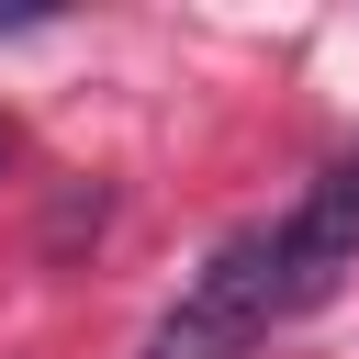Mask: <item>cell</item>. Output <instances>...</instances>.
Wrapping results in <instances>:
<instances>
[{"mask_svg":"<svg viewBox=\"0 0 359 359\" xmlns=\"http://www.w3.org/2000/svg\"><path fill=\"white\" fill-rule=\"evenodd\" d=\"M280 314H292V303H280V247H269V224H247V236H224V247L191 269V292L157 314L146 359H236V348H258Z\"/></svg>","mask_w":359,"mask_h":359,"instance_id":"obj_1","label":"cell"},{"mask_svg":"<svg viewBox=\"0 0 359 359\" xmlns=\"http://www.w3.org/2000/svg\"><path fill=\"white\" fill-rule=\"evenodd\" d=\"M269 247H280V303H292V314L325 303V292L359 269V157H337V168L269 224Z\"/></svg>","mask_w":359,"mask_h":359,"instance_id":"obj_2","label":"cell"},{"mask_svg":"<svg viewBox=\"0 0 359 359\" xmlns=\"http://www.w3.org/2000/svg\"><path fill=\"white\" fill-rule=\"evenodd\" d=\"M34 22H45V11H0V34H34Z\"/></svg>","mask_w":359,"mask_h":359,"instance_id":"obj_3","label":"cell"},{"mask_svg":"<svg viewBox=\"0 0 359 359\" xmlns=\"http://www.w3.org/2000/svg\"><path fill=\"white\" fill-rule=\"evenodd\" d=\"M0 168H11V135H0Z\"/></svg>","mask_w":359,"mask_h":359,"instance_id":"obj_4","label":"cell"}]
</instances>
